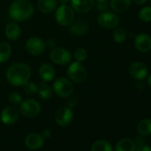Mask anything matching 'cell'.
Here are the masks:
<instances>
[{
	"label": "cell",
	"instance_id": "1",
	"mask_svg": "<svg viewBox=\"0 0 151 151\" xmlns=\"http://www.w3.org/2000/svg\"><path fill=\"white\" fill-rule=\"evenodd\" d=\"M31 70L28 64L17 62L11 65L6 71V79L14 86H23L29 81Z\"/></svg>",
	"mask_w": 151,
	"mask_h": 151
},
{
	"label": "cell",
	"instance_id": "2",
	"mask_svg": "<svg viewBox=\"0 0 151 151\" xmlns=\"http://www.w3.org/2000/svg\"><path fill=\"white\" fill-rule=\"evenodd\" d=\"M34 14V7L29 0H14L9 7L10 18L14 22L29 20Z\"/></svg>",
	"mask_w": 151,
	"mask_h": 151
},
{
	"label": "cell",
	"instance_id": "3",
	"mask_svg": "<svg viewBox=\"0 0 151 151\" xmlns=\"http://www.w3.org/2000/svg\"><path fill=\"white\" fill-rule=\"evenodd\" d=\"M55 20L61 26H70L75 20V11L67 5H61L56 10Z\"/></svg>",
	"mask_w": 151,
	"mask_h": 151
},
{
	"label": "cell",
	"instance_id": "4",
	"mask_svg": "<svg viewBox=\"0 0 151 151\" xmlns=\"http://www.w3.org/2000/svg\"><path fill=\"white\" fill-rule=\"evenodd\" d=\"M52 91L61 98H68L72 95L74 92V86L69 79L59 78L53 83Z\"/></svg>",
	"mask_w": 151,
	"mask_h": 151
},
{
	"label": "cell",
	"instance_id": "5",
	"mask_svg": "<svg viewBox=\"0 0 151 151\" xmlns=\"http://www.w3.org/2000/svg\"><path fill=\"white\" fill-rule=\"evenodd\" d=\"M68 78L75 83H83L87 78V72L80 62H72L67 70Z\"/></svg>",
	"mask_w": 151,
	"mask_h": 151
},
{
	"label": "cell",
	"instance_id": "6",
	"mask_svg": "<svg viewBox=\"0 0 151 151\" xmlns=\"http://www.w3.org/2000/svg\"><path fill=\"white\" fill-rule=\"evenodd\" d=\"M20 111L25 117L33 118L40 113L41 106L37 101L34 99H29L22 101L20 104Z\"/></svg>",
	"mask_w": 151,
	"mask_h": 151
},
{
	"label": "cell",
	"instance_id": "7",
	"mask_svg": "<svg viewBox=\"0 0 151 151\" xmlns=\"http://www.w3.org/2000/svg\"><path fill=\"white\" fill-rule=\"evenodd\" d=\"M97 21L101 27L107 29H111L118 26L120 19L115 13L103 11L98 16Z\"/></svg>",
	"mask_w": 151,
	"mask_h": 151
},
{
	"label": "cell",
	"instance_id": "8",
	"mask_svg": "<svg viewBox=\"0 0 151 151\" xmlns=\"http://www.w3.org/2000/svg\"><path fill=\"white\" fill-rule=\"evenodd\" d=\"M50 60L58 65H66L71 60V53L68 50L62 47H56L52 49L49 53Z\"/></svg>",
	"mask_w": 151,
	"mask_h": 151
},
{
	"label": "cell",
	"instance_id": "9",
	"mask_svg": "<svg viewBox=\"0 0 151 151\" xmlns=\"http://www.w3.org/2000/svg\"><path fill=\"white\" fill-rule=\"evenodd\" d=\"M128 73L132 78L136 80H142L147 75V68L140 61H134L129 65Z\"/></svg>",
	"mask_w": 151,
	"mask_h": 151
},
{
	"label": "cell",
	"instance_id": "10",
	"mask_svg": "<svg viewBox=\"0 0 151 151\" xmlns=\"http://www.w3.org/2000/svg\"><path fill=\"white\" fill-rule=\"evenodd\" d=\"M45 43L39 37H34L29 38L26 43L27 51L32 55H40L45 50Z\"/></svg>",
	"mask_w": 151,
	"mask_h": 151
},
{
	"label": "cell",
	"instance_id": "11",
	"mask_svg": "<svg viewBox=\"0 0 151 151\" xmlns=\"http://www.w3.org/2000/svg\"><path fill=\"white\" fill-rule=\"evenodd\" d=\"M73 117H74V114L71 109H69L68 107L60 108L55 114L56 123L62 127L70 124L71 122L73 121Z\"/></svg>",
	"mask_w": 151,
	"mask_h": 151
},
{
	"label": "cell",
	"instance_id": "12",
	"mask_svg": "<svg viewBox=\"0 0 151 151\" xmlns=\"http://www.w3.org/2000/svg\"><path fill=\"white\" fill-rule=\"evenodd\" d=\"M0 118L5 124L13 125L17 122L19 118V111L14 106H7L2 110Z\"/></svg>",
	"mask_w": 151,
	"mask_h": 151
},
{
	"label": "cell",
	"instance_id": "13",
	"mask_svg": "<svg viewBox=\"0 0 151 151\" xmlns=\"http://www.w3.org/2000/svg\"><path fill=\"white\" fill-rule=\"evenodd\" d=\"M136 49L141 52H147L151 50V37L147 34H139L134 40Z\"/></svg>",
	"mask_w": 151,
	"mask_h": 151
},
{
	"label": "cell",
	"instance_id": "14",
	"mask_svg": "<svg viewBox=\"0 0 151 151\" xmlns=\"http://www.w3.org/2000/svg\"><path fill=\"white\" fill-rule=\"evenodd\" d=\"M74 11L78 14H86L92 10L94 6V0H70Z\"/></svg>",
	"mask_w": 151,
	"mask_h": 151
},
{
	"label": "cell",
	"instance_id": "15",
	"mask_svg": "<svg viewBox=\"0 0 151 151\" xmlns=\"http://www.w3.org/2000/svg\"><path fill=\"white\" fill-rule=\"evenodd\" d=\"M25 145L31 150H37L44 145V138L41 134L32 132L27 135L25 138Z\"/></svg>",
	"mask_w": 151,
	"mask_h": 151
},
{
	"label": "cell",
	"instance_id": "16",
	"mask_svg": "<svg viewBox=\"0 0 151 151\" xmlns=\"http://www.w3.org/2000/svg\"><path fill=\"white\" fill-rule=\"evenodd\" d=\"M69 31L76 36H84L89 31V25L86 21L78 20L70 25Z\"/></svg>",
	"mask_w": 151,
	"mask_h": 151
},
{
	"label": "cell",
	"instance_id": "17",
	"mask_svg": "<svg viewBox=\"0 0 151 151\" xmlns=\"http://www.w3.org/2000/svg\"><path fill=\"white\" fill-rule=\"evenodd\" d=\"M39 75L45 82H50L55 78V69L51 64L45 63L39 68Z\"/></svg>",
	"mask_w": 151,
	"mask_h": 151
},
{
	"label": "cell",
	"instance_id": "18",
	"mask_svg": "<svg viewBox=\"0 0 151 151\" xmlns=\"http://www.w3.org/2000/svg\"><path fill=\"white\" fill-rule=\"evenodd\" d=\"M6 37L10 40H17L22 34V29L16 22H10L5 29Z\"/></svg>",
	"mask_w": 151,
	"mask_h": 151
},
{
	"label": "cell",
	"instance_id": "19",
	"mask_svg": "<svg viewBox=\"0 0 151 151\" xmlns=\"http://www.w3.org/2000/svg\"><path fill=\"white\" fill-rule=\"evenodd\" d=\"M57 0H38L37 8L43 14H50L57 7Z\"/></svg>",
	"mask_w": 151,
	"mask_h": 151
},
{
	"label": "cell",
	"instance_id": "20",
	"mask_svg": "<svg viewBox=\"0 0 151 151\" xmlns=\"http://www.w3.org/2000/svg\"><path fill=\"white\" fill-rule=\"evenodd\" d=\"M136 143L129 138L120 139L116 144V151H136Z\"/></svg>",
	"mask_w": 151,
	"mask_h": 151
},
{
	"label": "cell",
	"instance_id": "21",
	"mask_svg": "<svg viewBox=\"0 0 151 151\" xmlns=\"http://www.w3.org/2000/svg\"><path fill=\"white\" fill-rule=\"evenodd\" d=\"M132 0H111L110 6L116 13H124L129 9Z\"/></svg>",
	"mask_w": 151,
	"mask_h": 151
},
{
	"label": "cell",
	"instance_id": "22",
	"mask_svg": "<svg viewBox=\"0 0 151 151\" xmlns=\"http://www.w3.org/2000/svg\"><path fill=\"white\" fill-rule=\"evenodd\" d=\"M12 54V47L6 42L0 43V63L7 61Z\"/></svg>",
	"mask_w": 151,
	"mask_h": 151
},
{
	"label": "cell",
	"instance_id": "23",
	"mask_svg": "<svg viewBox=\"0 0 151 151\" xmlns=\"http://www.w3.org/2000/svg\"><path fill=\"white\" fill-rule=\"evenodd\" d=\"M138 132L142 136H147L151 134V119L145 118L141 120L137 126Z\"/></svg>",
	"mask_w": 151,
	"mask_h": 151
},
{
	"label": "cell",
	"instance_id": "24",
	"mask_svg": "<svg viewBox=\"0 0 151 151\" xmlns=\"http://www.w3.org/2000/svg\"><path fill=\"white\" fill-rule=\"evenodd\" d=\"M37 92H38L39 97L45 101L51 99L52 96V89L45 81H44V83H41L40 87L38 88Z\"/></svg>",
	"mask_w": 151,
	"mask_h": 151
},
{
	"label": "cell",
	"instance_id": "25",
	"mask_svg": "<svg viewBox=\"0 0 151 151\" xmlns=\"http://www.w3.org/2000/svg\"><path fill=\"white\" fill-rule=\"evenodd\" d=\"M91 151H113L112 146L107 140H97L92 146Z\"/></svg>",
	"mask_w": 151,
	"mask_h": 151
},
{
	"label": "cell",
	"instance_id": "26",
	"mask_svg": "<svg viewBox=\"0 0 151 151\" xmlns=\"http://www.w3.org/2000/svg\"><path fill=\"white\" fill-rule=\"evenodd\" d=\"M127 37V33L124 29L123 28H117L113 32V39L117 44H122L125 41Z\"/></svg>",
	"mask_w": 151,
	"mask_h": 151
},
{
	"label": "cell",
	"instance_id": "27",
	"mask_svg": "<svg viewBox=\"0 0 151 151\" xmlns=\"http://www.w3.org/2000/svg\"><path fill=\"white\" fill-rule=\"evenodd\" d=\"M73 56H74L75 60H77L78 62H82V61L86 60V58H87V52H86V50L85 48L79 47V48L75 50V52L73 53Z\"/></svg>",
	"mask_w": 151,
	"mask_h": 151
},
{
	"label": "cell",
	"instance_id": "28",
	"mask_svg": "<svg viewBox=\"0 0 151 151\" xmlns=\"http://www.w3.org/2000/svg\"><path fill=\"white\" fill-rule=\"evenodd\" d=\"M139 18L144 22H151V6L143 7L139 13Z\"/></svg>",
	"mask_w": 151,
	"mask_h": 151
},
{
	"label": "cell",
	"instance_id": "29",
	"mask_svg": "<svg viewBox=\"0 0 151 151\" xmlns=\"http://www.w3.org/2000/svg\"><path fill=\"white\" fill-rule=\"evenodd\" d=\"M23 86H24L25 93L29 95H34L38 91V86L34 82H31V81H28Z\"/></svg>",
	"mask_w": 151,
	"mask_h": 151
},
{
	"label": "cell",
	"instance_id": "30",
	"mask_svg": "<svg viewBox=\"0 0 151 151\" xmlns=\"http://www.w3.org/2000/svg\"><path fill=\"white\" fill-rule=\"evenodd\" d=\"M8 101L13 105H18L21 104L22 101V97L19 93H12L8 96Z\"/></svg>",
	"mask_w": 151,
	"mask_h": 151
},
{
	"label": "cell",
	"instance_id": "31",
	"mask_svg": "<svg viewBox=\"0 0 151 151\" xmlns=\"http://www.w3.org/2000/svg\"><path fill=\"white\" fill-rule=\"evenodd\" d=\"M67 105L69 109H73L75 108L76 106L78 105V99L76 97H70L68 101H67Z\"/></svg>",
	"mask_w": 151,
	"mask_h": 151
},
{
	"label": "cell",
	"instance_id": "32",
	"mask_svg": "<svg viewBox=\"0 0 151 151\" xmlns=\"http://www.w3.org/2000/svg\"><path fill=\"white\" fill-rule=\"evenodd\" d=\"M136 151H151V147L146 143H143L136 147Z\"/></svg>",
	"mask_w": 151,
	"mask_h": 151
},
{
	"label": "cell",
	"instance_id": "33",
	"mask_svg": "<svg viewBox=\"0 0 151 151\" xmlns=\"http://www.w3.org/2000/svg\"><path fill=\"white\" fill-rule=\"evenodd\" d=\"M41 135L43 136L44 139H48V138H50L52 136V132L49 129H45V130L42 131V134Z\"/></svg>",
	"mask_w": 151,
	"mask_h": 151
},
{
	"label": "cell",
	"instance_id": "34",
	"mask_svg": "<svg viewBox=\"0 0 151 151\" xmlns=\"http://www.w3.org/2000/svg\"><path fill=\"white\" fill-rule=\"evenodd\" d=\"M45 45L47 46V47H54V45H55V41L53 40V39H48L47 40V42L45 43Z\"/></svg>",
	"mask_w": 151,
	"mask_h": 151
},
{
	"label": "cell",
	"instance_id": "35",
	"mask_svg": "<svg viewBox=\"0 0 151 151\" xmlns=\"http://www.w3.org/2000/svg\"><path fill=\"white\" fill-rule=\"evenodd\" d=\"M135 143H137V145L143 144V143H145V139H144L143 137H137V138H136V142H135Z\"/></svg>",
	"mask_w": 151,
	"mask_h": 151
},
{
	"label": "cell",
	"instance_id": "36",
	"mask_svg": "<svg viewBox=\"0 0 151 151\" xmlns=\"http://www.w3.org/2000/svg\"><path fill=\"white\" fill-rule=\"evenodd\" d=\"M133 1H134L137 5H144V4H146L147 0H133Z\"/></svg>",
	"mask_w": 151,
	"mask_h": 151
},
{
	"label": "cell",
	"instance_id": "37",
	"mask_svg": "<svg viewBox=\"0 0 151 151\" xmlns=\"http://www.w3.org/2000/svg\"><path fill=\"white\" fill-rule=\"evenodd\" d=\"M57 1L59 3H60L61 5H66L68 1H70V0H57Z\"/></svg>",
	"mask_w": 151,
	"mask_h": 151
},
{
	"label": "cell",
	"instance_id": "38",
	"mask_svg": "<svg viewBox=\"0 0 151 151\" xmlns=\"http://www.w3.org/2000/svg\"><path fill=\"white\" fill-rule=\"evenodd\" d=\"M147 85L151 87V75L149 76V77L147 78Z\"/></svg>",
	"mask_w": 151,
	"mask_h": 151
},
{
	"label": "cell",
	"instance_id": "39",
	"mask_svg": "<svg viewBox=\"0 0 151 151\" xmlns=\"http://www.w3.org/2000/svg\"><path fill=\"white\" fill-rule=\"evenodd\" d=\"M107 0H98V2H106Z\"/></svg>",
	"mask_w": 151,
	"mask_h": 151
},
{
	"label": "cell",
	"instance_id": "40",
	"mask_svg": "<svg viewBox=\"0 0 151 151\" xmlns=\"http://www.w3.org/2000/svg\"><path fill=\"white\" fill-rule=\"evenodd\" d=\"M150 2H151V0H150Z\"/></svg>",
	"mask_w": 151,
	"mask_h": 151
}]
</instances>
